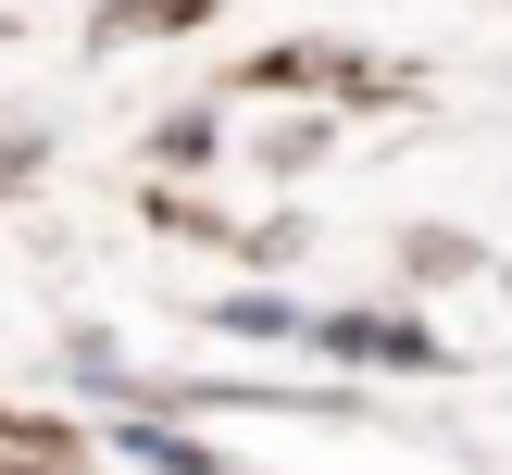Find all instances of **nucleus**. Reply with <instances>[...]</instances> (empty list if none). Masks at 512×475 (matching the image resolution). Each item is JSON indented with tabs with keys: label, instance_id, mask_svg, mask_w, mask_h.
<instances>
[{
	"label": "nucleus",
	"instance_id": "obj_1",
	"mask_svg": "<svg viewBox=\"0 0 512 475\" xmlns=\"http://www.w3.org/2000/svg\"><path fill=\"white\" fill-rule=\"evenodd\" d=\"M325 350H350V363H400V375H425V363H450L425 325H400V313H338L325 325Z\"/></svg>",
	"mask_w": 512,
	"mask_h": 475
},
{
	"label": "nucleus",
	"instance_id": "obj_2",
	"mask_svg": "<svg viewBox=\"0 0 512 475\" xmlns=\"http://www.w3.org/2000/svg\"><path fill=\"white\" fill-rule=\"evenodd\" d=\"M213 325H238V338H288V300H225Z\"/></svg>",
	"mask_w": 512,
	"mask_h": 475
}]
</instances>
